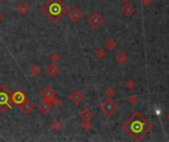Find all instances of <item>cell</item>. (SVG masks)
<instances>
[{"label":"cell","instance_id":"cell-29","mask_svg":"<svg viewBox=\"0 0 169 142\" xmlns=\"http://www.w3.org/2000/svg\"><path fill=\"white\" fill-rule=\"evenodd\" d=\"M0 40H1V36H0Z\"/></svg>","mask_w":169,"mask_h":142},{"label":"cell","instance_id":"cell-24","mask_svg":"<svg viewBox=\"0 0 169 142\" xmlns=\"http://www.w3.org/2000/svg\"><path fill=\"white\" fill-rule=\"evenodd\" d=\"M134 86V83L132 80H130L129 82H128V87H129V89H134L133 88Z\"/></svg>","mask_w":169,"mask_h":142},{"label":"cell","instance_id":"cell-4","mask_svg":"<svg viewBox=\"0 0 169 142\" xmlns=\"http://www.w3.org/2000/svg\"><path fill=\"white\" fill-rule=\"evenodd\" d=\"M40 96L42 97V99L44 100V101L51 102V100L57 96V92H56V90L51 87V86L48 85V86H45V87L43 88V90L40 93Z\"/></svg>","mask_w":169,"mask_h":142},{"label":"cell","instance_id":"cell-2","mask_svg":"<svg viewBox=\"0 0 169 142\" xmlns=\"http://www.w3.org/2000/svg\"><path fill=\"white\" fill-rule=\"evenodd\" d=\"M12 109L11 92L4 84L0 85V113H4L7 110Z\"/></svg>","mask_w":169,"mask_h":142},{"label":"cell","instance_id":"cell-27","mask_svg":"<svg viewBox=\"0 0 169 142\" xmlns=\"http://www.w3.org/2000/svg\"><path fill=\"white\" fill-rule=\"evenodd\" d=\"M17 1H22V0H17Z\"/></svg>","mask_w":169,"mask_h":142},{"label":"cell","instance_id":"cell-14","mask_svg":"<svg viewBox=\"0 0 169 142\" xmlns=\"http://www.w3.org/2000/svg\"><path fill=\"white\" fill-rule=\"evenodd\" d=\"M30 6L27 3H21L18 7H17V11H18L21 15H26L30 12Z\"/></svg>","mask_w":169,"mask_h":142},{"label":"cell","instance_id":"cell-12","mask_svg":"<svg viewBox=\"0 0 169 142\" xmlns=\"http://www.w3.org/2000/svg\"><path fill=\"white\" fill-rule=\"evenodd\" d=\"M79 116L83 120H90L93 116V113L89 109H83L79 113Z\"/></svg>","mask_w":169,"mask_h":142},{"label":"cell","instance_id":"cell-15","mask_svg":"<svg viewBox=\"0 0 169 142\" xmlns=\"http://www.w3.org/2000/svg\"><path fill=\"white\" fill-rule=\"evenodd\" d=\"M116 60L119 62L120 64H124L127 61V54L124 53V51H119L118 53L116 54Z\"/></svg>","mask_w":169,"mask_h":142},{"label":"cell","instance_id":"cell-10","mask_svg":"<svg viewBox=\"0 0 169 142\" xmlns=\"http://www.w3.org/2000/svg\"><path fill=\"white\" fill-rule=\"evenodd\" d=\"M38 108H39L40 112L43 113V115H47L48 113L50 112L53 108V105H51V103L49 102V101H44L42 103H40V105L38 106Z\"/></svg>","mask_w":169,"mask_h":142},{"label":"cell","instance_id":"cell-11","mask_svg":"<svg viewBox=\"0 0 169 142\" xmlns=\"http://www.w3.org/2000/svg\"><path fill=\"white\" fill-rule=\"evenodd\" d=\"M60 72V68L57 66V64H50L49 66L47 67V73L49 74L51 77H56L57 75Z\"/></svg>","mask_w":169,"mask_h":142},{"label":"cell","instance_id":"cell-6","mask_svg":"<svg viewBox=\"0 0 169 142\" xmlns=\"http://www.w3.org/2000/svg\"><path fill=\"white\" fill-rule=\"evenodd\" d=\"M87 23L89 26H91L92 28H94V29H97V28H99L103 24V17L97 12L92 13L91 15L88 17Z\"/></svg>","mask_w":169,"mask_h":142},{"label":"cell","instance_id":"cell-8","mask_svg":"<svg viewBox=\"0 0 169 142\" xmlns=\"http://www.w3.org/2000/svg\"><path fill=\"white\" fill-rule=\"evenodd\" d=\"M19 108L21 109L23 113H25V115H30V113H32L34 109H35V106H34V104L27 98L26 101L24 102L22 105L19 106Z\"/></svg>","mask_w":169,"mask_h":142},{"label":"cell","instance_id":"cell-19","mask_svg":"<svg viewBox=\"0 0 169 142\" xmlns=\"http://www.w3.org/2000/svg\"><path fill=\"white\" fill-rule=\"evenodd\" d=\"M61 127H63V123H61V122H60V120H54L53 123H51V128H53L54 130L56 131H58L61 129Z\"/></svg>","mask_w":169,"mask_h":142},{"label":"cell","instance_id":"cell-28","mask_svg":"<svg viewBox=\"0 0 169 142\" xmlns=\"http://www.w3.org/2000/svg\"><path fill=\"white\" fill-rule=\"evenodd\" d=\"M0 20H1V15H0Z\"/></svg>","mask_w":169,"mask_h":142},{"label":"cell","instance_id":"cell-20","mask_svg":"<svg viewBox=\"0 0 169 142\" xmlns=\"http://www.w3.org/2000/svg\"><path fill=\"white\" fill-rule=\"evenodd\" d=\"M81 127L84 130L88 131V130H90L92 127H93V124L91 123L90 120H83V122H82V124H81Z\"/></svg>","mask_w":169,"mask_h":142},{"label":"cell","instance_id":"cell-25","mask_svg":"<svg viewBox=\"0 0 169 142\" xmlns=\"http://www.w3.org/2000/svg\"><path fill=\"white\" fill-rule=\"evenodd\" d=\"M167 119H168V120H169V113H168V116H167Z\"/></svg>","mask_w":169,"mask_h":142},{"label":"cell","instance_id":"cell-13","mask_svg":"<svg viewBox=\"0 0 169 142\" xmlns=\"http://www.w3.org/2000/svg\"><path fill=\"white\" fill-rule=\"evenodd\" d=\"M29 72H30L31 75L34 76V77H37L38 75H40L41 73H42V68H41L40 65L33 64L32 66L29 68Z\"/></svg>","mask_w":169,"mask_h":142},{"label":"cell","instance_id":"cell-16","mask_svg":"<svg viewBox=\"0 0 169 142\" xmlns=\"http://www.w3.org/2000/svg\"><path fill=\"white\" fill-rule=\"evenodd\" d=\"M95 56L98 58V59H105L107 56V53L104 48L99 47L95 50Z\"/></svg>","mask_w":169,"mask_h":142},{"label":"cell","instance_id":"cell-23","mask_svg":"<svg viewBox=\"0 0 169 142\" xmlns=\"http://www.w3.org/2000/svg\"><path fill=\"white\" fill-rule=\"evenodd\" d=\"M106 94H107V96H109V97L113 96L114 95V90L112 88H108V89H107V91H106Z\"/></svg>","mask_w":169,"mask_h":142},{"label":"cell","instance_id":"cell-17","mask_svg":"<svg viewBox=\"0 0 169 142\" xmlns=\"http://www.w3.org/2000/svg\"><path fill=\"white\" fill-rule=\"evenodd\" d=\"M122 12L125 14L127 17H129V16H131L134 12V6H132V5H126L122 9Z\"/></svg>","mask_w":169,"mask_h":142},{"label":"cell","instance_id":"cell-26","mask_svg":"<svg viewBox=\"0 0 169 142\" xmlns=\"http://www.w3.org/2000/svg\"><path fill=\"white\" fill-rule=\"evenodd\" d=\"M123 1H124V2H127V1H128V0H123Z\"/></svg>","mask_w":169,"mask_h":142},{"label":"cell","instance_id":"cell-9","mask_svg":"<svg viewBox=\"0 0 169 142\" xmlns=\"http://www.w3.org/2000/svg\"><path fill=\"white\" fill-rule=\"evenodd\" d=\"M83 99H84V95L82 94V92L78 91V90L72 92L69 96V100L71 102H73L75 105H78L79 103H81Z\"/></svg>","mask_w":169,"mask_h":142},{"label":"cell","instance_id":"cell-5","mask_svg":"<svg viewBox=\"0 0 169 142\" xmlns=\"http://www.w3.org/2000/svg\"><path fill=\"white\" fill-rule=\"evenodd\" d=\"M26 100H27V96H26L25 93L22 91V90H16L14 93H12L11 94L12 104H14V105H16L17 107L22 105Z\"/></svg>","mask_w":169,"mask_h":142},{"label":"cell","instance_id":"cell-22","mask_svg":"<svg viewBox=\"0 0 169 142\" xmlns=\"http://www.w3.org/2000/svg\"><path fill=\"white\" fill-rule=\"evenodd\" d=\"M51 60L53 61V62H57V61L60 60V56L58 54L54 53V54L51 55Z\"/></svg>","mask_w":169,"mask_h":142},{"label":"cell","instance_id":"cell-3","mask_svg":"<svg viewBox=\"0 0 169 142\" xmlns=\"http://www.w3.org/2000/svg\"><path fill=\"white\" fill-rule=\"evenodd\" d=\"M117 109V106L115 102L111 100L110 98H108L107 100H105L104 102L101 104V110L104 112V113L106 116H111L115 113V110Z\"/></svg>","mask_w":169,"mask_h":142},{"label":"cell","instance_id":"cell-1","mask_svg":"<svg viewBox=\"0 0 169 142\" xmlns=\"http://www.w3.org/2000/svg\"><path fill=\"white\" fill-rule=\"evenodd\" d=\"M67 5L63 0H49L42 7L45 15L51 20V22L57 23L65 13H67Z\"/></svg>","mask_w":169,"mask_h":142},{"label":"cell","instance_id":"cell-7","mask_svg":"<svg viewBox=\"0 0 169 142\" xmlns=\"http://www.w3.org/2000/svg\"><path fill=\"white\" fill-rule=\"evenodd\" d=\"M68 18L71 21L73 24H76L78 21H80L81 18L83 17V13L80 9H78L77 7H74V8H72L69 12H68Z\"/></svg>","mask_w":169,"mask_h":142},{"label":"cell","instance_id":"cell-30","mask_svg":"<svg viewBox=\"0 0 169 142\" xmlns=\"http://www.w3.org/2000/svg\"><path fill=\"white\" fill-rule=\"evenodd\" d=\"M1 1H2V0H0V2H1Z\"/></svg>","mask_w":169,"mask_h":142},{"label":"cell","instance_id":"cell-21","mask_svg":"<svg viewBox=\"0 0 169 142\" xmlns=\"http://www.w3.org/2000/svg\"><path fill=\"white\" fill-rule=\"evenodd\" d=\"M51 105H53V107H56V108H58V107H60L61 106V100L58 98V97H54V98L51 100Z\"/></svg>","mask_w":169,"mask_h":142},{"label":"cell","instance_id":"cell-18","mask_svg":"<svg viewBox=\"0 0 169 142\" xmlns=\"http://www.w3.org/2000/svg\"><path fill=\"white\" fill-rule=\"evenodd\" d=\"M116 46H117V43L114 39H109L106 41V47L108 48L109 50H113L114 48L116 47Z\"/></svg>","mask_w":169,"mask_h":142}]
</instances>
